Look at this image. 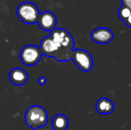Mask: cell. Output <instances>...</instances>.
I'll use <instances>...</instances> for the list:
<instances>
[{
    "instance_id": "obj_1",
    "label": "cell",
    "mask_w": 131,
    "mask_h": 130,
    "mask_svg": "<svg viewBox=\"0 0 131 130\" xmlns=\"http://www.w3.org/2000/svg\"><path fill=\"white\" fill-rule=\"evenodd\" d=\"M53 40L58 49L55 60L58 62H68L71 59L74 39L66 30L62 28H54L49 35Z\"/></svg>"
},
{
    "instance_id": "obj_2",
    "label": "cell",
    "mask_w": 131,
    "mask_h": 130,
    "mask_svg": "<svg viewBox=\"0 0 131 130\" xmlns=\"http://www.w3.org/2000/svg\"><path fill=\"white\" fill-rule=\"evenodd\" d=\"M25 123L33 130L46 126L48 121V115L43 107L39 105L29 106L24 115Z\"/></svg>"
},
{
    "instance_id": "obj_3",
    "label": "cell",
    "mask_w": 131,
    "mask_h": 130,
    "mask_svg": "<svg viewBox=\"0 0 131 130\" xmlns=\"http://www.w3.org/2000/svg\"><path fill=\"white\" fill-rule=\"evenodd\" d=\"M16 14L23 22L26 24H35L39 17L38 7L31 2H23L18 5Z\"/></svg>"
},
{
    "instance_id": "obj_4",
    "label": "cell",
    "mask_w": 131,
    "mask_h": 130,
    "mask_svg": "<svg viewBox=\"0 0 131 130\" xmlns=\"http://www.w3.org/2000/svg\"><path fill=\"white\" fill-rule=\"evenodd\" d=\"M42 53L39 47L34 45H27L20 52V60L25 66H34L39 63Z\"/></svg>"
},
{
    "instance_id": "obj_5",
    "label": "cell",
    "mask_w": 131,
    "mask_h": 130,
    "mask_svg": "<svg viewBox=\"0 0 131 130\" xmlns=\"http://www.w3.org/2000/svg\"><path fill=\"white\" fill-rule=\"evenodd\" d=\"M71 60H72L79 69L86 72L91 70L94 65L92 55L84 49H74Z\"/></svg>"
},
{
    "instance_id": "obj_6",
    "label": "cell",
    "mask_w": 131,
    "mask_h": 130,
    "mask_svg": "<svg viewBox=\"0 0 131 130\" xmlns=\"http://www.w3.org/2000/svg\"><path fill=\"white\" fill-rule=\"evenodd\" d=\"M56 22L57 19L54 14L51 11H45L39 14L37 23L39 25L41 30L51 32L56 26Z\"/></svg>"
},
{
    "instance_id": "obj_7",
    "label": "cell",
    "mask_w": 131,
    "mask_h": 130,
    "mask_svg": "<svg viewBox=\"0 0 131 130\" xmlns=\"http://www.w3.org/2000/svg\"><path fill=\"white\" fill-rule=\"evenodd\" d=\"M91 38L94 42L97 44L106 45L113 39V33L108 28L102 27V28L95 29L91 33Z\"/></svg>"
},
{
    "instance_id": "obj_8",
    "label": "cell",
    "mask_w": 131,
    "mask_h": 130,
    "mask_svg": "<svg viewBox=\"0 0 131 130\" xmlns=\"http://www.w3.org/2000/svg\"><path fill=\"white\" fill-rule=\"evenodd\" d=\"M38 47H39L42 54H45L48 57H53L55 59L57 53H58V49H57V46L53 40L49 36L46 37L41 40L40 45Z\"/></svg>"
},
{
    "instance_id": "obj_9",
    "label": "cell",
    "mask_w": 131,
    "mask_h": 130,
    "mask_svg": "<svg viewBox=\"0 0 131 130\" xmlns=\"http://www.w3.org/2000/svg\"><path fill=\"white\" fill-rule=\"evenodd\" d=\"M9 79L11 83L15 86H23L27 83L29 75L26 70L21 68H14L9 73Z\"/></svg>"
},
{
    "instance_id": "obj_10",
    "label": "cell",
    "mask_w": 131,
    "mask_h": 130,
    "mask_svg": "<svg viewBox=\"0 0 131 130\" xmlns=\"http://www.w3.org/2000/svg\"><path fill=\"white\" fill-rule=\"evenodd\" d=\"M95 110L100 114H110L113 111L114 104L109 98L102 97L95 102Z\"/></svg>"
},
{
    "instance_id": "obj_11",
    "label": "cell",
    "mask_w": 131,
    "mask_h": 130,
    "mask_svg": "<svg viewBox=\"0 0 131 130\" xmlns=\"http://www.w3.org/2000/svg\"><path fill=\"white\" fill-rule=\"evenodd\" d=\"M51 125L53 130H66L69 127V120L65 115L57 114L53 118Z\"/></svg>"
},
{
    "instance_id": "obj_12",
    "label": "cell",
    "mask_w": 131,
    "mask_h": 130,
    "mask_svg": "<svg viewBox=\"0 0 131 130\" xmlns=\"http://www.w3.org/2000/svg\"><path fill=\"white\" fill-rule=\"evenodd\" d=\"M130 14H131L130 9L128 8V7L125 6V5H121V6L119 8V10H118V17H119L123 22H124V21H126L127 18L130 15Z\"/></svg>"
},
{
    "instance_id": "obj_13",
    "label": "cell",
    "mask_w": 131,
    "mask_h": 130,
    "mask_svg": "<svg viewBox=\"0 0 131 130\" xmlns=\"http://www.w3.org/2000/svg\"><path fill=\"white\" fill-rule=\"evenodd\" d=\"M38 82L40 86H44V85H46V83H47V78H46V77H43V76L39 77L38 79Z\"/></svg>"
},
{
    "instance_id": "obj_14",
    "label": "cell",
    "mask_w": 131,
    "mask_h": 130,
    "mask_svg": "<svg viewBox=\"0 0 131 130\" xmlns=\"http://www.w3.org/2000/svg\"><path fill=\"white\" fill-rule=\"evenodd\" d=\"M122 2V5L127 6L128 8H129L131 10V0H121Z\"/></svg>"
},
{
    "instance_id": "obj_15",
    "label": "cell",
    "mask_w": 131,
    "mask_h": 130,
    "mask_svg": "<svg viewBox=\"0 0 131 130\" xmlns=\"http://www.w3.org/2000/svg\"><path fill=\"white\" fill-rule=\"evenodd\" d=\"M124 23L128 27V28H131V14H130V15L126 19V21H124Z\"/></svg>"
}]
</instances>
